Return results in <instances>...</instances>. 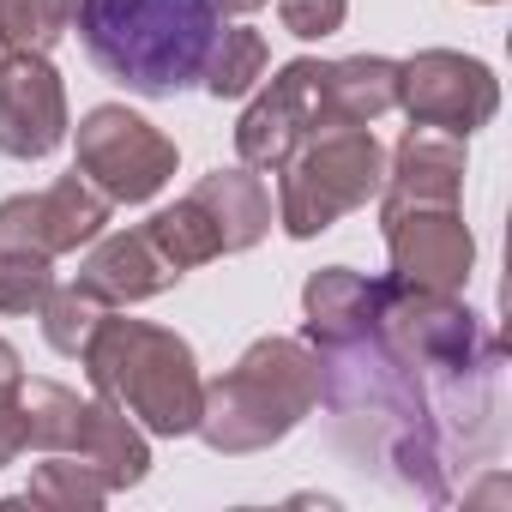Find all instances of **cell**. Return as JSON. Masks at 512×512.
Listing matches in <instances>:
<instances>
[{
  "instance_id": "obj_10",
  "label": "cell",
  "mask_w": 512,
  "mask_h": 512,
  "mask_svg": "<svg viewBox=\"0 0 512 512\" xmlns=\"http://www.w3.org/2000/svg\"><path fill=\"white\" fill-rule=\"evenodd\" d=\"M103 229H109V199L79 169L49 181L43 193L0 199V253H43V260H61V253L91 247Z\"/></svg>"
},
{
  "instance_id": "obj_8",
  "label": "cell",
  "mask_w": 512,
  "mask_h": 512,
  "mask_svg": "<svg viewBox=\"0 0 512 512\" xmlns=\"http://www.w3.org/2000/svg\"><path fill=\"white\" fill-rule=\"evenodd\" d=\"M398 109L410 115V127H440L470 139L476 127L494 121L500 109V79L488 61L458 55V49H416L410 61H398Z\"/></svg>"
},
{
  "instance_id": "obj_30",
  "label": "cell",
  "mask_w": 512,
  "mask_h": 512,
  "mask_svg": "<svg viewBox=\"0 0 512 512\" xmlns=\"http://www.w3.org/2000/svg\"><path fill=\"white\" fill-rule=\"evenodd\" d=\"M482 7H494V0H482Z\"/></svg>"
},
{
  "instance_id": "obj_26",
  "label": "cell",
  "mask_w": 512,
  "mask_h": 512,
  "mask_svg": "<svg viewBox=\"0 0 512 512\" xmlns=\"http://www.w3.org/2000/svg\"><path fill=\"white\" fill-rule=\"evenodd\" d=\"M13 386H19V380H13ZM13 386H0V470L25 452V428H19V398H13Z\"/></svg>"
},
{
  "instance_id": "obj_7",
  "label": "cell",
  "mask_w": 512,
  "mask_h": 512,
  "mask_svg": "<svg viewBox=\"0 0 512 512\" xmlns=\"http://www.w3.org/2000/svg\"><path fill=\"white\" fill-rule=\"evenodd\" d=\"M326 127H332V109H326V61L302 55V61H284L278 79L253 97L247 115L235 121V157L247 169L278 175L290 163V151L308 145Z\"/></svg>"
},
{
  "instance_id": "obj_18",
  "label": "cell",
  "mask_w": 512,
  "mask_h": 512,
  "mask_svg": "<svg viewBox=\"0 0 512 512\" xmlns=\"http://www.w3.org/2000/svg\"><path fill=\"white\" fill-rule=\"evenodd\" d=\"M13 398H19L25 446H37V452H73L79 416H85V398H79V392H67V386H55V380H25V374H19Z\"/></svg>"
},
{
  "instance_id": "obj_20",
  "label": "cell",
  "mask_w": 512,
  "mask_h": 512,
  "mask_svg": "<svg viewBox=\"0 0 512 512\" xmlns=\"http://www.w3.org/2000/svg\"><path fill=\"white\" fill-rule=\"evenodd\" d=\"M145 235L157 241V253H163L175 272H199V266L223 260V247H217V235H211V223H205V211H199L193 199L163 205V211L145 223Z\"/></svg>"
},
{
  "instance_id": "obj_4",
  "label": "cell",
  "mask_w": 512,
  "mask_h": 512,
  "mask_svg": "<svg viewBox=\"0 0 512 512\" xmlns=\"http://www.w3.org/2000/svg\"><path fill=\"white\" fill-rule=\"evenodd\" d=\"M85 380L97 386V398H109L115 410H127L145 434L181 440L199 428V404H205V380L193 362V344L169 326L151 320H115L103 314L91 344L79 350Z\"/></svg>"
},
{
  "instance_id": "obj_15",
  "label": "cell",
  "mask_w": 512,
  "mask_h": 512,
  "mask_svg": "<svg viewBox=\"0 0 512 512\" xmlns=\"http://www.w3.org/2000/svg\"><path fill=\"white\" fill-rule=\"evenodd\" d=\"M187 199L205 211V223H211V235H217L223 253L260 247L266 229H272V193H266V181L253 175L247 163H241V169H211V175H199V187H193Z\"/></svg>"
},
{
  "instance_id": "obj_14",
  "label": "cell",
  "mask_w": 512,
  "mask_h": 512,
  "mask_svg": "<svg viewBox=\"0 0 512 512\" xmlns=\"http://www.w3.org/2000/svg\"><path fill=\"white\" fill-rule=\"evenodd\" d=\"M380 320V278H362L350 266H326L302 284V338L314 350L350 344Z\"/></svg>"
},
{
  "instance_id": "obj_29",
  "label": "cell",
  "mask_w": 512,
  "mask_h": 512,
  "mask_svg": "<svg viewBox=\"0 0 512 512\" xmlns=\"http://www.w3.org/2000/svg\"><path fill=\"white\" fill-rule=\"evenodd\" d=\"M7 55H13V49H7V43H0V61H7Z\"/></svg>"
},
{
  "instance_id": "obj_24",
  "label": "cell",
  "mask_w": 512,
  "mask_h": 512,
  "mask_svg": "<svg viewBox=\"0 0 512 512\" xmlns=\"http://www.w3.org/2000/svg\"><path fill=\"white\" fill-rule=\"evenodd\" d=\"M55 290L43 253H0V314H37Z\"/></svg>"
},
{
  "instance_id": "obj_9",
  "label": "cell",
  "mask_w": 512,
  "mask_h": 512,
  "mask_svg": "<svg viewBox=\"0 0 512 512\" xmlns=\"http://www.w3.org/2000/svg\"><path fill=\"white\" fill-rule=\"evenodd\" d=\"M386 223V253H392V278L428 296H458L476 266V235L458 217V205H398L380 211Z\"/></svg>"
},
{
  "instance_id": "obj_1",
  "label": "cell",
  "mask_w": 512,
  "mask_h": 512,
  "mask_svg": "<svg viewBox=\"0 0 512 512\" xmlns=\"http://www.w3.org/2000/svg\"><path fill=\"white\" fill-rule=\"evenodd\" d=\"M506 350L458 296L380 278V320L320 350V404L356 470L446 506L458 476L500 452Z\"/></svg>"
},
{
  "instance_id": "obj_23",
  "label": "cell",
  "mask_w": 512,
  "mask_h": 512,
  "mask_svg": "<svg viewBox=\"0 0 512 512\" xmlns=\"http://www.w3.org/2000/svg\"><path fill=\"white\" fill-rule=\"evenodd\" d=\"M37 314H43V338H49V350H55V356H79V350L91 344L97 320L109 314V302H97L85 284H55L49 302H43Z\"/></svg>"
},
{
  "instance_id": "obj_21",
  "label": "cell",
  "mask_w": 512,
  "mask_h": 512,
  "mask_svg": "<svg viewBox=\"0 0 512 512\" xmlns=\"http://www.w3.org/2000/svg\"><path fill=\"white\" fill-rule=\"evenodd\" d=\"M79 19V0H0V43L13 55H49Z\"/></svg>"
},
{
  "instance_id": "obj_13",
  "label": "cell",
  "mask_w": 512,
  "mask_h": 512,
  "mask_svg": "<svg viewBox=\"0 0 512 512\" xmlns=\"http://www.w3.org/2000/svg\"><path fill=\"white\" fill-rule=\"evenodd\" d=\"M79 284L109 302V308H133V302H151L163 290L181 284V272L157 253V241L145 229H121V235H97L85 266H79Z\"/></svg>"
},
{
  "instance_id": "obj_12",
  "label": "cell",
  "mask_w": 512,
  "mask_h": 512,
  "mask_svg": "<svg viewBox=\"0 0 512 512\" xmlns=\"http://www.w3.org/2000/svg\"><path fill=\"white\" fill-rule=\"evenodd\" d=\"M458 193H464V139L440 133V127H410L398 139V151L386 157L380 211H398V205H458Z\"/></svg>"
},
{
  "instance_id": "obj_16",
  "label": "cell",
  "mask_w": 512,
  "mask_h": 512,
  "mask_svg": "<svg viewBox=\"0 0 512 512\" xmlns=\"http://www.w3.org/2000/svg\"><path fill=\"white\" fill-rule=\"evenodd\" d=\"M73 452L103 476L109 494L139 488V482L151 476V434H145L127 410H115L109 398H85V416H79V440H73Z\"/></svg>"
},
{
  "instance_id": "obj_3",
  "label": "cell",
  "mask_w": 512,
  "mask_h": 512,
  "mask_svg": "<svg viewBox=\"0 0 512 512\" xmlns=\"http://www.w3.org/2000/svg\"><path fill=\"white\" fill-rule=\"evenodd\" d=\"M314 404H320V356L308 350V338L272 332L253 338L241 362L205 386L193 434L223 458H247L296 434L314 416Z\"/></svg>"
},
{
  "instance_id": "obj_2",
  "label": "cell",
  "mask_w": 512,
  "mask_h": 512,
  "mask_svg": "<svg viewBox=\"0 0 512 512\" xmlns=\"http://www.w3.org/2000/svg\"><path fill=\"white\" fill-rule=\"evenodd\" d=\"M73 25L91 67L133 97H175L199 85L205 49L223 31L211 0H79Z\"/></svg>"
},
{
  "instance_id": "obj_22",
  "label": "cell",
  "mask_w": 512,
  "mask_h": 512,
  "mask_svg": "<svg viewBox=\"0 0 512 512\" xmlns=\"http://www.w3.org/2000/svg\"><path fill=\"white\" fill-rule=\"evenodd\" d=\"M109 500L103 476L73 452V458H49L31 470V488H25V506H55V512H97Z\"/></svg>"
},
{
  "instance_id": "obj_5",
  "label": "cell",
  "mask_w": 512,
  "mask_h": 512,
  "mask_svg": "<svg viewBox=\"0 0 512 512\" xmlns=\"http://www.w3.org/2000/svg\"><path fill=\"white\" fill-rule=\"evenodd\" d=\"M278 175H284L278 181V223H284V235L290 241H314L338 217H350L368 199H380V187H386V145L368 127H326L308 145H296Z\"/></svg>"
},
{
  "instance_id": "obj_25",
  "label": "cell",
  "mask_w": 512,
  "mask_h": 512,
  "mask_svg": "<svg viewBox=\"0 0 512 512\" xmlns=\"http://www.w3.org/2000/svg\"><path fill=\"white\" fill-rule=\"evenodd\" d=\"M278 19H284V31H290V37H302V43H320V37L344 31V19H350V0H278Z\"/></svg>"
},
{
  "instance_id": "obj_17",
  "label": "cell",
  "mask_w": 512,
  "mask_h": 512,
  "mask_svg": "<svg viewBox=\"0 0 512 512\" xmlns=\"http://www.w3.org/2000/svg\"><path fill=\"white\" fill-rule=\"evenodd\" d=\"M326 109L332 127H374L386 109H398V61L386 55L326 61Z\"/></svg>"
},
{
  "instance_id": "obj_27",
  "label": "cell",
  "mask_w": 512,
  "mask_h": 512,
  "mask_svg": "<svg viewBox=\"0 0 512 512\" xmlns=\"http://www.w3.org/2000/svg\"><path fill=\"white\" fill-rule=\"evenodd\" d=\"M19 374H25V362H19V350H13L7 338H0V386H13Z\"/></svg>"
},
{
  "instance_id": "obj_28",
  "label": "cell",
  "mask_w": 512,
  "mask_h": 512,
  "mask_svg": "<svg viewBox=\"0 0 512 512\" xmlns=\"http://www.w3.org/2000/svg\"><path fill=\"white\" fill-rule=\"evenodd\" d=\"M211 7H217V19H241V13H260L266 0H211Z\"/></svg>"
},
{
  "instance_id": "obj_19",
  "label": "cell",
  "mask_w": 512,
  "mask_h": 512,
  "mask_svg": "<svg viewBox=\"0 0 512 512\" xmlns=\"http://www.w3.org/2000/svg\"><path fill=\"white\" fill-rule=\"evenodd\" d=\"M266 67H272L266 37H260V31H247V25H229V31L211 37L205 67H199V85H205L217 103H229V97H247L253 85H260Z\"/></svg>"
},
{
  "instance_id": "obj_6",
  "label": "cell",
  "mask_w": 512,
  "mask_h": 512,
  "mask_svg": "<svg viewBox=\"0 0 512 512\" xmlns=\"http://www.w3.org/2000/svg\"><path fill=\"white\" fill-rule=\"evenodd\" d=\"M73 145H79V163L73 169L109 205H145V199H157L175 181V163H181L175 139L157 121H145L139 109H127V103H97L79 121V139Z\"/></svg>"
},
{
  "instance_id": "obj_11",
  "label": "cell",
  "mask_w": 512,
  "mask_h": 512,
  "mask_svg": "<svg viewBox=\"0 0 512 512\" xmlns=\"http://www.w3.org/2000/svg\"><path fill=\"white\" fill-rule=\"evenodd\" d=\"M67 139V85L49 55H7L0 61V151L37 163Z\"/></svg>"
}]
</instances>
